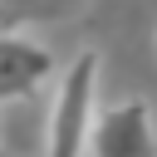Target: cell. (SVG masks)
<instances>
[{"label":"cell","mask_w":157,"mask_h":157,"mask_svg":"<svg viewBox=\"0 0 157 157\" xmlns=\"http://www.w3.org/2000/svg\"><path fill=\"white\" fill-rule=\"evenodd\" d=\"M93 98H98V54L83 49L59 78V93L49 108V132H44V157H83L88 152V132L98 118Z\"/></svg>","instance_id":"6da1fadb"},{"label":"cell","mask_w":157,"mask_h":157,"mask_svg":"<svg viewBox=\"0 0 157 157\" xmlns=\"http://www.w3.org/2000/svg\"><path fill=\"white\" fill-rule=\"evenodd\" d=\"M88 157H157V128L142 98L113 103L93 118Z\"/></svg>","instance_id":"7a4b0ae2"},{"label":"cell","mask_w":157,"mask_h":157,"mask_svg":"<svg viewBox=\"0 0 157 157\" xmlns=\"http://www.w3.org/2000/svg\"><path fill=\"white\" fill-rule=\"evenodd\" d=\"M54 74V54L25 34H0V103H20L39 93Z\"/></svg>","instance_id":"3957f363"},{"label":"cell","mask_w":157,"mask_h":157,"mask_svg":"<svg viewBox=\"0 0 157 157\" xmlns=\"http://www.w3.org/2000/svg\"><path fill=\"white\" fill-rule=\"evenodd\" d=\"M83 0H0V25H49L69 20Z\"/></svg>","instance_id":"277c9868"},{"label":"cell","mask_w":157,"mask_h":157,"mask_svg":"<svg viewBox=\"0 0 157 157\" xmlns=\"http://www.w3.org/2000/svg\"><path fill=\"white\" fill-rule=\"evenodd\" d=\"M0 157H5V147H0Z\"/></svg>","instance_id":"5b68a950"}]
</instances>
